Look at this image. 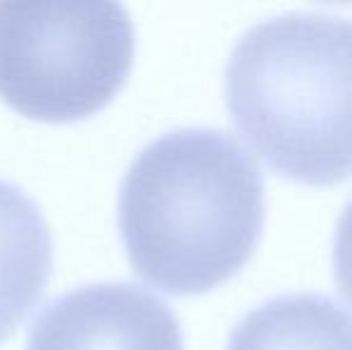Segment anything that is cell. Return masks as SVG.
Segmentation results:
<instances>
[{
    "label": "cell",
    "instance_id": "cell-1",
    "mask_svg": "<svg viewBox=\"0 0 352 350\" xmlns=\"http://www.w3.org/2000/svg\"><path fill=\"white\" fill-rule=\"evenodd\" d=\"M264 214V173L216 127H180L148 142L118 199L132 269L170 295L206 293L237 274L254 254Z\"/></svg>",
    "mask_w": 352,
    "mask_h": 350
},
{
    "label": "cell",
    "instance_id": "cell-7",
    "mask_svg": "<svg viewBox=\"0 0 352 350\" xmlns=\"http://www.w3.org/2000/svg\"><path fill=\"white\" fill-rule=\"evenodd\" d=\"M333 274L340 293L352 303V197L340 211L333 233Z\"/></svg>",
    "mask_w": 352,
    "mask_h": 350
},
{
    "label": "cell",
    "instance_id": "cell-6",
    "mask_svg": "<svg viewBox=\"0 0 352 350\" xmlns=\"http://www.w3.org/2000/svg\"><path fill=\"white\" fill-rule=\"evenodd\" d=\"M226 350H352V312L321 293H287L247 312Z\"/></svg>",
    "mask_w": 352,
    "mask_h": 350
},
{
    "label": "cell",
    "instance_id": "cell-4",
    "mask_svg": "<svg viewBox=\"0 0 352 350\" xmlns=\"http://www.w3.org/2000/svg\"><path fill=\"white\" fill-rule=\"evenodd\" d=\"M27 350H185L180 319L137 283H91L53 300Z\"/></svg>",
    "mask_w": 352,
    "mask_h": 350
},
{
    "label": "cell",
    "instance_id": "cell-2",
    "mask_svg": "<svg viewBox=\"0 0 352 350\" xmlns=\"http://www.w3.org/2000/svg\"><path fill=\"white\" fill-rule=\"evenodd\" d=\"M235 127L278 173L309 185L352 175V17L283 12L252 24L226 65Z\"/></svg>",
    "mask_w": 352,
    "mask_h": 350
},
{
    "label": "cell",
    "instance_id": "cell-5",
    "mask_svg": "<svg viewBox=\"0 0 352 350\" xmlns=\"http://www.w3.org/2000/svg\"><path fill=\"white\" fill-rule=\"evenodd\" d=\"M53 238L38 204L0 180V343L8 341L46 293Z\"/></svg>",
    "mask_w": 352,
    "mask_h": 350
},
{
    "label": "cell",
    "instance_id": "cell-3",
    "mask_svg": "<svg viewBox=\"0 0 352 350\" xmlns=\"http://www.w3.org/2000/svg\"><path fill=\"white\" fill-rule=\"evenodd\" d=\"M135 61V24L103 0L0 3V98L43 122L106 108Z\"/></svg>",
    "mask_w": 352,
    "mask_h": 350
}]
</instances>
